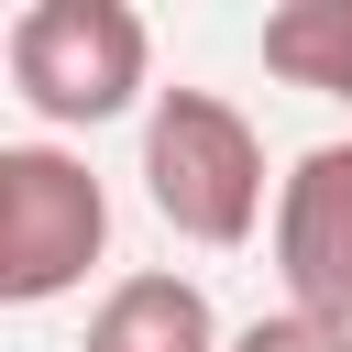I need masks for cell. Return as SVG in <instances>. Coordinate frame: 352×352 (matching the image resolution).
<instances>
[{
  "mask_svg": "<svg viewBox=\"0 0 352 352\" xmlns=\"http://www.w3.org/2000/svg\"><path fill=\"white\" fill-rule=\"evenodd\" d=\"M220 352H352V330H330V319H297V308H275V319H242V330H220Z\"/></svg>",
  "mask_w": 352,
  "mask_h": 352,
  "instance_id": "7",
  "label": "cell"
},
{
  "mask_svg": "<svg viewBox=\"0 0 352 352\" xmlns=\"http://www.w3.org/2000/svg\"><path fill=\"white\" fill-rule=\"evenodd\" d=\"M143 198L176 242L231 253L264 231V143L220 88H154L143 110Z\"/></svg>",
  "mask_w": 352,
  "mask_h": 352,
  "instance_id": "1",
  "label": "cell"
},
{
  "mask_svg": "<svg viewBox=\"0 0 352 352\" xmlns=\"http://www.w3.org/2000/svg\"><path fill=\"white\" fill-rule=\"evenodd\" d=\"M110 253V187L66 143H0V308H44L88 286Z\"/></svg>",
  "mask_w": 352,
  "mask_h": 352,
  "instance_id": "3",
  "label": "cell"
},
{
  "mask_svg": "<svg viewBox=\"0 0 352 352\" xmlns=\"http://www.w3.org/2000/svg\"><path fill=\"white\" fill-rule=\"evenodd\" d=\"M275 275L297 319L352 330V143H308L275 176Z\"/></svg>",
  "mask_w": 352,
  "mask_h": 352,
  "instance_id": "4",
  "label": "cell"
},
{
  "mask_svg": "<svg viewBox=\"0 0 352 352\" xmlns=\"http://www.w3.org/2000/svg\"><path fill=\"white\" fill-rule=\"evenodd\" d=\"M0 55H11V88L55 132H99L154 88V33L132 0H33Z\"/></svg>",
  "mask_w": 352,
  "mask_h": 352,
  "instance_id": "2",
  "label": "cell"
},
{
  "mask_svg": "<svg viewBox=\"0 0 352 352\" xmlns=\"http://www.w3.org/2000/svg\"><path fill=\"white\" fill-rule=\"evenodd\" d=\"M77 352H220V308H209L198 275H121L88 308Z\"/></svg>",
  "mask_w": 352,
  "mask_h": 352,
  "instance_id": "5",
  "label": "cell"
},
{
  "mask_svg": "<svg viewBox=\"0 0 352 352\" xmlns=\"http://www.w3.org/2000/svg\"><path fill=\"white\" fill-rule=\"evenodd\" d=\"M264 77L352 110V0H275L264 11Z\"/></svg>",
  "mask_w": 352,
  "mask_h": 352,
  "instance_id": "6",
  "label": "cell"
}]
</instances>
